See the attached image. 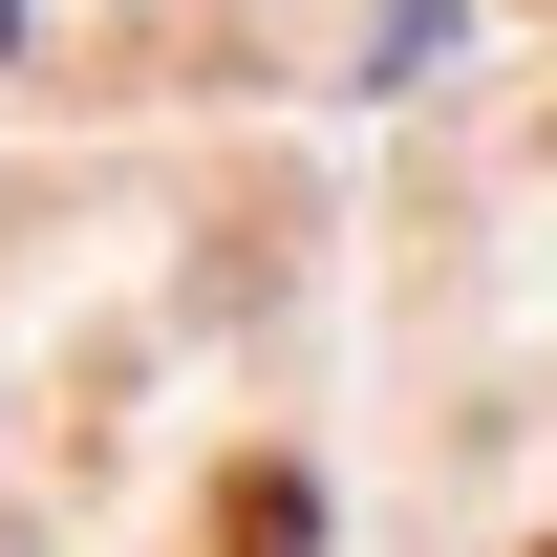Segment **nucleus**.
Returning a JSON list of instances; mask_svg holds the SVG:
<instances>
[{
    "instance_id": "1",
    "label": "nucleus",
    "mask_w": 557,
    "mask_h": 557,
    "mask_svg": "<svg viewBox=\"0 0 557 557\" xmlns=\"http://www.w3.org/2000/svg\"><path fill=\"white\" fill-rule=\"evenodd\" d=\"M214 557H322V493L278 472V450H236L214 472Z\"/></svg>"
},
{
    "instance_id": "2",
    "label": "nucleus",
    "mask_w": 557,
    "mask_h": 557,
    "mask_svg": "<svg viewBox=\"0 0 557 557\" xmlns=\"http://www.w3.org/2000/svg\"><path fill=\"white\" fill-rule=\"evenodd\" d=\"M0 44H22V0H0Z\"/></svg>"
},
{
    "instance_id": "3",
    "label": "nucleus",
    "mask_w": 557,
    "mask_h": 557,
    "mask_svg": "<svg viewBox=\"0 0 557 557\" xmlns=\"http://www.w3.org/2000/svg\"><path fill=\"white\" fill-rule=\"evenodd\" d=\"M536 557H557V536H536Z\"/></svg>"
}]
</instances>
